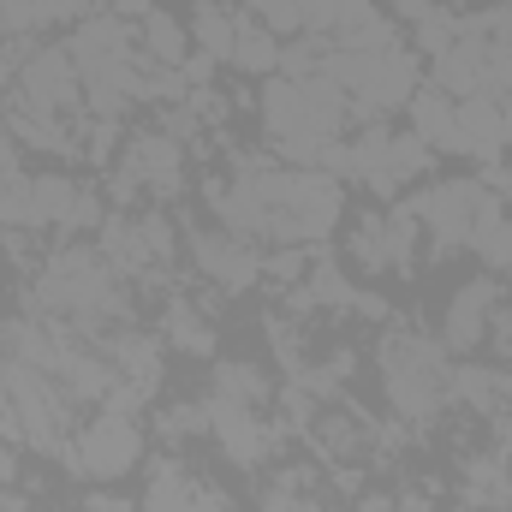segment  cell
I'll return each instance as SVG.
<instances>
[{"instance_id": "cell-1", "label": "cell", "mask_w": 512, "mask_h": 512, "mask_svg": "<svg viewBox=\"0 0 512 512\" xmlns=\"http://www.w3.org/2000/svg\"><path fill=\"white\" fill-rule=\"evenodd\" d=\"M262 114H268V137L292 155V161H316L334 131L346 120V90L328 78V72H310V78H274L268 96H262Z\"/></svg>"}, {"instance_id": "cell-2", "label": "cell", "mask_w": 512, "mask_h": 512, "mask_svg": "<svg viewBox=\"0 0 512 512\" xmlns=\"http://www.w3.org/2000/svg\"><path fill=\"white\" fill-rule=\"evenodd\" d=\"M382 376H387V393H393V411L399 417H411V423H423V417H435L441 411V399H447V352L441 346H429L423 334H393L382 346Z\"/></svg>"}, {"instance_id": "cell-3", "label": "cell", "mask_w": 512, "mask_h": 512, "mask_svg": "<svg viewBox=\"0 0 512 512\" xmlns=\"http://www.w3.org/2000/svg\"><path fill=\"white\" fill-rule=\"evenodd\" d=\"M0 382H6V399H12L18 435H24L30 447L54 453V459H72V453H66V417H72V399H66V387L54 382L48 370H36V364H18V358H6Z\"/></svg>"}, {"instance_id": "cell-4", "label": "cell", "mask_w": 512, "mask_h": 512, "mask_svg": "<svg viewBox=\"0 0 512 512\" xmlns=\"http://www.w3.org/2000/svg\"><path fill=\"white\" fill-rule=\"evenodd\" d=\"M42 304L72 310V316H84V322H102V316H114L126 298H120L108 262H96L90 251H54L48 256V274H42Z\"/></svg>"}, {"instance_id": "cell-5", "label": "cell", "mask_w": 512, "mask_h": 512, "mask_svg": "<svg viewBox=\"0 0 512 512\" xmlns=\"http://www.w3.org/2000/svg\"><path fill=\"white\" fill-rule=\"evenodd\" d=\"M137 453H143V435H137L131 411H102V417L78 435L72 465L90 471V477H102V483H114V477H126L131 465H137Z\"/></svg>"}, {"instance_id": "cell-6", "label": "cell", "mask_w": 512, "mask_h": 512, "mask_svg": "<svg viewBox=\"0 0 512 512\" xmlns=\"http://www.w3.org/2000/svg\"><path fill=\"white\" fill-rule=\"evenodd\" d=\"M483 203H489L483 185H471V179H447V185H429V191L411 203V215H417V227H429L441 245H471Z\"/></svg>"}, {"instance_id": "cell-7", "label": "cell", "mask_w": 512, "mask_h": 512, "mask_svg": "<svg viewBox=\"0 0 512 512\" xmlns=\"http://www.w3.org/2000/svg\"><path fill=\"white\" fill-rule=\"evenodd\" d=\"M78 96H84V84H78V66L66 48H36L18 66V102H30L36 114H66Z\"/></svg>"}, {"instance_id": "cell-8", "label": "cell", "mask_w": 512, "mask_h": 512, "mask_svg": "<svg viewBox=\"0 0 512 512\" xmlns=\"http://www.w3.org/2000/svg\"><path fill=\"white\" fill-rule=\"evenodd\" d=\"M143 512H227V495L203 477H191L179 459H161L149 471V489H143Z\"/></svg>"}, {"instance_id": "cell-9", "label": "cell", "mask_w": 512, "mask_h": 512, "mask_svg": "<svg viewBox=\"0 0 512 512\" xmlns=\"http://www.w3.org/2000/svg\"><path fill=\"white\" fill-rule=\"evenodd\" d=\"M191 251H197V268H203L209 280H221L227 292L251 286L256 274H262L256 245H251V239H239V233H197V239H191Z\"/></svg>"}, {"instance_id": "cell-10", "label": "cell", "mask_w": 512, "mask_h": 512, "mask_svg": "<svg viewBox=\"0 0 512 512\" xmlns=\"http://www.w3.org/2000/svg\"><path fill=\"white\" fill-rule=\"evenodd\" d=\"M495 286L489 280H471L453 304H447V352H471L483 334H489V322H495Z\"/></svg>"}, {"instance_id": "cell-11", "label": "cell", "mask_w": 512, "mask_h": 512, "mask_svg": "<svg viewBox=\"0 0 512 512\" xmlns=\"http://www.w3.org/2000/svg\"><path fill=\"white\" fill-rule=\"evenodd\" d=\"M209 405V429L221 435V447L239 459V465H256L262 453H268V429L256 423L251 405H221V399H203Z\"/></svg>"}, {"instance_id": "cell-12", "label": "cell", "mask_w": 512, "mask_h": 512, "mask_svg": "<svg viewBox=\"0 0 512 512\" xmlns=\"http://www.w3.org/2000/svg\"><path fill=\"white\" fill-rule=\"evenodd\" d=\"M483 60H489V42L483 36H459L453 48L435 54V84L447 96H483Z\"/></svg>"}, {"instance_id": "cell-13", "label": "cell", "mask_w": 512, "mask_h": 512, "mask_svg": "<svg viewBox=\"0 0 512 512\" xmlns=\"http://www.w3.org/2000/svg\"><path fill=\"white\" fill-rule=\"evenodd\" d=\"M36 221L84 227V221H96V197L84 185H72L66 173H36Z\"/></svg>"}, {"instance_id": "cell-14", "label": "cell", "mask_w": 512, "mask_h": 512, "mask_svg": "<svg viewBox=\"0 0 512 512\" xmlns=\"http://www.w3.org/2000/svg\"><path fill=\"white\" fill-rule=\"evenodd\" d=\"M411 120H417V137H423L429 149H459V155H465V137H459V102H453L441 84H429V90L411 96Z\"/></svg>"}, {"instance_id": "cell-15", "label": "cell", "mask_w": 512, "mask_h": 512, "mask_svg": "<svg viewBox=\"0 0 512 512\" xmlns=\"http://www.w3.org/2000/svg\"><path fill=\"white\" fill-rule=\"evenodd\" d=\"M131 185L173 191V185H179V143H173V137H137L131 155H126V191Z\"/></svg>"}, {"instance_id": "cell-16", "label": "cell", "mask_w": 512, "mask_h": 512, "mask_svg": "<svg viewBox=\"0 0 512 512\" xmlns=\"http://www.w3.org/2000/svg\"><path fill=\"white\" fill-rule=\"evenodd\" d=\"M459 137H465V155H495L507 143V114H501V96H465L459 102Z\"/></svg>"}, {"instance_id": "cell-17", "label": "cell", "mask_w": 512, "mask_h": 512, "mask_svg": "<svg viewBox=\"0 0 512 512\" xmlns=\"http://www.w3.org/2000/svg\"><path fill=\"white\" fill-rule=\"evenodd\" d=\"M227 66L274 72V66H280V42H274V30H262L256 18H233V60H227Z\"/></svg>"}, {"instance_id": "cell-18", "label": "cell", "mask_w": 512, "mask_h": 512, "mask_svg": "<svg viewBox=\"0 0 512 512\" xmlns=\"http://www.w3.org/2000/svg\"><path fill=\"white\" fill-rule=\"evenodd\" d=\"M108 352H114V370H126L131 376V387L149 393V387L161 382V352H155V340H143V334H120Z\"/></svg>"}, {"instance_id": "cell-19", "label": "cell", "mask_w": 512, "mask_h": 512, "mask_svg": "<svg viewBox=\"0 0 512 512\" xmlns=\"http://www.w3.org/2000/svg\"><path fill=\"white\" fill-rule=\"evenodd\" d=\"M191 36H197V48H203L215 66L233 60V12H221L215 0H203V6L191 12Z\"/></svg>"}, {"instance_id": "cell-20", "label": "cell", "mask_w": 512, "mask_h": 512, "mask_svg": "<svg viewBox=\"0 0 512 512\" xmlns=\"http://www.w3.org/2000/svg\"><path fill=\"white\" fill-rule=\"evenodd\" d=\"M209 399H221V405H262L268 399V382L256 376V364H215V393Z\"/></svg>"}, {"instance_id": "cell-21", "label": "cell", "mask_w": 512, "mask_h": 512, "mask_svg": "<svg viewBox=\"0 0 512 512\" xmlns=\"http://www.w3.org/2000/svg\"><path fill=\"white\" fill-rule=\"evenodd\" d=\"M143 48L161 60V66H185L191 48H185V30L167 18V12H143Z\"/></svg>"}, {"instance_id": "cell-22", "label": "cell", "mask_w": 512, "mask_h": 512, "mask_svg": "<svg viewBox=\"0 0 512 512\" xmlns=\"http://www.w3.org/2000/svg\"><path fill=\"white\" fill-rule=\"evenodd\" d=\"M167 340H173L179 352H197V358L215 352V328H209L191 304H173V310H167Z\"/></svg>"}, {"instance_id": "cell-23", "label": "cell", "mask_w": 512, "mask_h": 512, "mask_svg": "<svg viewBox=\"0 0 512 512\" xmlns=\"http://www.w3.org/2000/svg\"><path fill=\"white\" fill-rule=\"evenodd\" d=\"M471 245L489 256L495 268H512V221L495 209V203H483V215H477V233H471Z\"/></svg>"}, {"instance_id": "cell-24", "label": "cell", "mask_w": 512, "mask_h": 512, "mask_svg": "<svg viewBox=\"0 0 512 512\" xmlns=\"http://www.w3.org/2000/svg\"><path fill=\"white\" fill-rule=\"evenodd\" d=\"M429 167V143L411 131V137H387V191L399 185V179H417Z\"/></svg>"}, {"instance_id": "cell-25", "label": "cell", "mask_w": 512, "mask_h": 512, "mask_svg": "<svg viewBox=\"0 0 512 512\" xmlns=\"http://www.w3.org/2000/svg\"><path fill=\"white\" fill-rule=\"evenodd\" d=\"M417 42H423L429 54H441V48H453V42H459V24H453V18H441V12H423V18H417Z\"/></svg>"}, {"instance_id": "cell-26", "label": "cell", "mask_w": 512, "mask_h": 512, "mask_svg": "<svg viewBox=\"0 0 512 512\" xmlns=\"http://www.w3.org/2000/svg\"><path fill=\"white\" fill-rule=\"evenodd\" d=\"M256 12L268 18L274 36H280V30H304V6H298V0H256Z\"/></svg>"}, {"instance_id": "cell-27", "label": "cell", "mask_w": 512, "mask_h": 512, "mask_svg": "<svg viewBox=\"0 0 512 512\" xmlns=\"http://www.w3.org/2000/svg\"><path fill=\"white\" fill-rule=\"evenodd\" d=\"M84 12H90V0H30V18L36 24H72Z\"/></svg>"}, {"instance_id": "cell-28", "label": "cell", "mask_w": 512, "mask_h": 512, "mask_svg": "<svg viewBox=\"0 0 512 512\" xmlns=\"http://www.w3.org/2000/svg\"><path fill=\"white\" fill-rule=\"evenodd\" d=\"M36 18H30V0H0V42L6 36H18V30H30Z\"/></svg>"}, {"instance_id": "cell-29", "label": "cell", "mask_w": 512, "mask_h": 512, "mask_svg": "<svg viewBox=\"0 0 512 512\" xmlns=\"http://www.w3.org/2000/svg\"><path fill=\"white\" fill-rule=\"evenodd\" d=\"M262 512H316L304 495H292V489H280V495H268V507Z\"/></svg>"}, {"instance_id": "cell-30", "label": "cell", "mask_w": 512, "mask_h": 512, "mask_svg": "<svg viewBox=\"0 0 512 512\" xmlns=\"http://www.w3.org/2000/svg\"><path fill=\"white\" fill-rule=\"evenodd\" d=\"M108 12L114 18H137V12H149V0H108Z\"/></svg>"}, {"instance_id": "cell-31", "label": "cell", "mask_w": 512, "mask_h": 512, "mask_svg": "<svg viewBox=\"0 0 512 512\" xmlns=\"http://www.w3.org/2000/svg\"><path fill=\"white\" fill-rule=\"evenodd\" d=\"M12 471H18V459H12V447L0 441V495H6V483H12Z\"/></svg>"}, {"instance_id": "cell-32", "label": "cell", "mask_w": 512, "mask_h": 512, "mask_svg": "<svg viewBox=\"0 0 512 512\" xmlns=\"http://www.w3.org/2000/svg\"><path fill=\"white\" fill-rule=\"evenodd\" d=\"M6 173H18V149H12V143L0 137V179H6Z\"/></svg>"}, {"instance_id": "cell-33", "label": "cell", "mask_w": 512, "mask_h": 512, "mask_svg": "<svg viewBox=\"0 0 512 512\" xmlns=\"http://www.w3.org/2000/svg\"><path fill=\"white\" fill-rule=\"evenodd\" d=\"M364 512H399V501H387V495H370V501H364Z\"/></svg>"}, {"instance_id": "cell-34", "label": "cell", "mask_w": 512, "mask_h": 512, "mask_svg": "<svg viewBox=\"0 0 512 512\" xmlns=\"http://www.w3.org/2000/svg\"><path fill=\"white\" fill-rule=\"evenodd\" d=\"M399 12H405V18H423L429 6H423V0H399Z\"/></svg>"}, {"instance_id": "cell-35", "label": "cell", "mask_w": 512, "mask_h": 512, "mask_svg": "<svg viewBox=\"0 0 512 512\" xmlns=\"http://www.w3.org/2000/svg\"><path fill=\"white\" fill-rule=\"evenodd\" d=\"M501 185H507V203H512V173H501Z\"/></svg>"}, {"instance_id": "cell-36", "label": "cell", "mask_w": 512, "mask_h": 512, "mask_svg": "<svg viewBox=\"0 0 512 512\" xmlns=\"http://www.w3.org/2000/svg\"><path fill=\"white\" fill-rule=\"evenodd\" d=\"M6 512H36V507H6Z\"/></svg>"}]
</instances>
